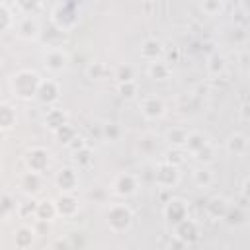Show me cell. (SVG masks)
Instances as JSON below:
<instances>
[{
	"mask_svg": "<svg viewBox=\"0 0 250 250\" xmlns=\"http://www.w3.org/2000/svg\"><path fill=\"white\" fill-rule=\"evenodd\" d=\"M55 211H57V217H62V219H74L78 215V199L74 197V193H59L55 199Z\"/></svg>",
	"mask_w": 250,
	"mask_h": 250,
	"instance_id": "obj_11",
	"label": "cell"
},
{
	"mask_svg": "<svg viewBox=\"0 0 250 250\" xmlns=\"http://www.w3.org/2000/svg\"><path fill=\"white\" fill-rule=\"evenodd\" d=\"M168 250H188V246L172 236V238H170V244H168Z\"/></svg>",
	"mask_w": 250,
	"mask_h": 250,
	"instance_id": "obj_46",
	"label": "cell"
},
{
	"mask_svg": "<svg viewBox=\"0 0 250 250\" xmlns=\"http://www.w3.org/2000/svg\"><path fill=\"white\" fill-rule=\"evenodd\" d=\"M152 180H154V184L160 189H172V188H176L180 184V168L178 166H172V164H168L164 160H160L154 166Z\"/></svg>",
	"mask_w": 250,
	"mask_h": 250,
	"instance_id": "obj_5",
	"label": "cell"
},
{
	"mask_svg": "<svg viewBox=\"0 0 250 250\" xmlns=\"http://www.w3.org/2000/svg\"><path fill=\"white\" fill-rule=\"evenodd\" d=\"M14 25V12L10 8V4L0 2V33L8 31Z\"/></svg>",
	"mask_w": 250,
	"mask_h": 250,
	"instance_id": "obj_38",
	"label": "cell"
},
{
	"mask_svg": "<svg viewBox=\"0 0 250 250\" xmlns=\"http://www.w3.org/2000/svg\"><path fill=\"white\" fill-rule=\"evenodd\" d=\"M86 145H88V143H86V139H84V137H80V135H76V137H74V141L68 145V148L74 152V150H78V148H82V146H86Z\"/></svg>",
	"mask_w": 250,
	"mask_h": 250,
	"instance_id": "obj_45",
	"label": "cell"
},
{
	"mask_svg": "<svg viewBox=\"0 0 250 250\" xmlns=\"http://www.w3.org/2000/svg\"><path fill=\"white\" fill-rule=\"evenodd\" d=\"M61 98V86L55 78H41L37 94H35V102H39L41 105H53L57 104Z\"/></svg>",
	"mask_w": 250,
	"mask_h": 250,
	"instance_id": "obj_9",
	"label": "cell"
},
{
	"mask_svg": "<svg viewBox=\"0 0 250 250\" xmlns=\"http://www.w3.org/2000/svg\"><path fill=\"white\" fill-rule=\"evenodd\" d=\"M39 82H41L39 72H35L31 68H21V70H16L12 74V78H10V90H12V94L18 100H25V102L27 100H35Z\"/></svg>",
	"mask_w": 250,
	"mask_h": 250,
	"instance_id": "obj_1",
	"label": "cell"
},
{
	"mask_svg": "<svg viewBox=\"0 0 250 250\" xmlns=\"http://www.w3.org/2000/svg\"><path fill=\"white\" fill-rule=\"evenodd\" d=\"M18 121V115H16V109L12 107V104L8 102H0V133L4 131H10Z\"/></svg>",
	"mask_w": 250,
	"mask_h": 250,
	"instance_id": "obj_26",
	"label": "cell"
},
{
	"mask_svg": "<svg viewBox=\"0 0 250 250\" xmlns=\"http://www.w3.org/2000/svg\"><path fill=\"white\" fill-rule=\"evenodd\" d=\"M199 10L205 16H221L225 12V2L223 0H203V2H199Z\"/></svg>",
	"mask_w": 250,
	"mask_h": 250,
	"instance_id": "obj_34",
	"label": "cell"
},
{
	"mask_svg": "<svg viewBox=\"0 0 250 250\" xmlns=\"http://www.w3.org/2000/svg\"><path fill=\"white\" fill-rule=\"evenodd\" d=\"M229 199L225 197V195H211L207 201H205V207H203V211H205V215L209 217V219H213V221H221L223 217H225V213H227V209H229Z\"/></svg>",
	"mask_w": 250,
	"mask_h": 250,
	"instance_id": "obj_17",
	"label": "cell"
},
{
	"mask_svg": "<svg viewBox=\"0 0 250 250\" xmlns=\"http://www.w3.org/2000/svg\"><path fill=\"white\" fill-rule=\"evenodd\" d=\"M31 229H33L35 236H43V234H47L51 230V223H47V221H33Z\"/></svg>",
	"mask_w": 250,
	"mask_h": 250,
	"instance_id": "obj_43",
	"label": "cell"
},
{
	"mask_svg": "<svg viewBox=\"0 0 250 250\" xmlns=\"http://www.w3.org/2000/svg\"><path fill=\"white\" fill-rule=\"evenodd\" d=\"M193 184L199 188V189H207L215 184V174L207 168V166H199L193 170Z\"/></svg>",
	"mask_w": 250,
	"mask_h": 250,
	"instance_id": "obj_29",
	"label": "cell"
},
{
	"mask_svg": "<svg viewBox=\"0 0 250 250\" xmlns=\"http://www.w3.org/2000/svg\"><path fill=\"white\" fill-rule=\"evenodd\" d=\"M105 223H107L111 232L121 234V232L131 229V225H133V211L125 203H113V205H109V209L105 213Z\"/></svg>",
	"mask_w": 250,
	"mask_h": 250,
	"instance_id": "obj_3",
	"label": "cell"
},
{
	"mask_svg": "<svg viewBox=\"0 0 250 250\" xmlns=\"http://www.w3.org/2000/svg\"><path fill=\"white\" fill-rule=\"evenodd\" d=\"M41 186H43V176L41 174H35V172L25 170V172H21L18 176V188L25 195H35L41 189Z\"/></svg>",
	"mask_w": 250,
	"mask_h": 250,
	"instance_id": "obj_16",
	"label": "cell"
},
{
	"mask_svg": "<svg viewBox=\"0 0 250 250\" xmlns=\"http://www.w3.org/2000/svg\"><path fill=\"white\" fill-rule=\"evenodd\" d=\"M184 154H186L184 150H180V148H172V150L168 152V156L164 158V162H168V164H172V166H178V168H180V166L184 164V160H186V158H184Z\"/></svg>",
	"mask_w": 250,
	"mask_h": 250,
	"instance_id": "obj_42",
	"label": "cell"
},
{
	"mask_svg": "<svg viewBox=\"0 0 250 250\" xmlns=\"http://www.w3.org/2000/svg\"><path fill=\"white\" fill-rule=\"evenodd\" d=\"M78 4L76 2H57L51 10V25L62 33L72 31L78 25Z\"/></svg>",
	"mask_w": 250,
	"mask_h": 250,
	"instance_id": "obj_2",
	"label": "cell"
},
{
	"mask_svg": "<svg viewBox=\"0 0 250 250\" xmlns=\"http://www.w3.org/2000/svg\"><path fill=\"white\" fill-rule=\"evenodd\" d=\"M135 148H137V152H139L141 156H152V154L156 152V148H158V139H156V135H152V133L141 135V137L137 139Z\"/></svg>",
	"mask_w": 250,
	"mask_h": 250,
	"instance_id": "obj_24",
	"label": "cell"
},
{
	"mask_svg": "<svg viewBox=\"0 0 250 250\" xmlns=\"http://www.w3.org/2000/svg\"><path fill=\"white\" fill-rule=\"evenodd\" d=\"M188 133H189V131H188L186 127H172V129L166 131V141H168V145H170L172 148L184 150L186 141H188Z\"/></svg>",
	"mask_w": 250,
	"mask_h": 250,
	"instance_id": "obj_27",
	"label": "cell"
},
{
	"mask_svg": "<svg viewBox=\"0 0 250 250\" xmlns=\"http://www.w3.org/2000/svg\"><path fill=\"white\" fill-rule=\"evenodd\" d=\"M229 62H227V57L223 53H211L207 57V62H205V68H207V74L217 78V76H223L225 70H227Z\"/></svg>",
	"mask_w": 250,
	"mask_h": 250,
	"instance_id": "obj_21",
	"label": "cell"
},
{
	"mask_svg": "<svg viewBox=\"0 0 250 250\" xmlns=\"http://www.w3.org/2000/svg\"><path fill=\"white\" fill-rule=\"evenodd\" d=\"M53 135H55V139H57V141H59L61 145L68 146V145H70V143L74 141V137H76L78 133H76V129H74V127H72L70 123H66V125H62L61 129H57V131H55Z\"/></svg>",
	"mask_w": 250,
	"mask_h": 250,
	"instance_id": "obj_35",
	"label": "cell"
},
{
	"mask_svg": "<svg viewBox=\"0 0 250 250\" xmlns=\"http://www.w3.org/2000/svg\"><path fill=\"white\" fill-rule=\"evenodd\" d=\"M172 236L176 240L184 242L189 248L191 244L199 242V238H201V225H199V221L188 217V219H184V221H180L178 225L172 227Z\"/></svg>",
	"mask_w": 250,
	"mask_h": 250,
	"instance_id": "obj_4",
	"label": "cell"
},
{
	"mask_svg": "<svg viewBox=\"0 0 250 250\" xmlns=\"http://www.w3.org/2000/svg\"><path fill=\"white\" fill-rule=\"evenodd\" d=\"M35 211H37V201L33 197L16 205V213L20 219H35Z\"/></svg>",
	"mask_w": 250,
	"mask_h": 250,
	"instance_id": "obj_33",
	"label": "cell"
},
{
	"mask_svg": "<svg viewBox=\"0 0 250 250\" xmlns=\"http://www.w3.org/2000/svg\"><path fill=\"white\" fill-rule=\"evenodd\" d=\"M162 215H164V219L168 221V225L174 227V225H178L180 221H184V219L189 217V207H188V203H186L182 197H172V199H168V201L164 203Z\"/></svg>",
	"mask_w": 250,
	"mask_h": 250,
	"instance_id": "obj_8",
	"label": "cell"
},
{
	"mask_svg": "<svg viewBox=\"0 0 250 250\" xmlns=\"http://www.w3.org/2000/svg\"><path fill=\"white\" fill-rule=\"evenodd\" d=\"M225 148L232 156H244L248 150V137L244 133H232L225 141Z\"/></svg>",
	"mask_w": 250,
	"mask_h": 250,
	"instance_id": "obj_20",
	"label": "cell"
},
{
	"mask_svg": "<svg viewBox=\"0 0 250 250\" xmlns=\"http://www.w3.org/2000/svg\"><path fill=\"white\" fill-rule=\"evenodd\" d=\"M72 154H74L72 158H74V168H76V170L90 168V166H92V162H94V150H92V146H90V145H86V146H82V148L74 150Z\"/></svg>",
	"mask_w": 250,
	"mask_h": 250,
	"instance_id": "obj_28",
	"label": "cell"
},
{
	"mask_svg": "<svg viewBox=\"0 0 250 250\" xmlns=\"http://www.w3.org/2000/svg\"><path fill=\"white\" fill-rule=\"evenodd\" d=\"M0 102H2V90H0Z\"/></svg>",
	"mask_w": 250,
	"mask_h": 250,
	"instance_id": "obj_48",
	"label": "cell"
},
{
	"mask_svg": "<svg viewBox=\"0 0 250 250\" xmlns=\"http://www.w3.org/2000/svg\"><path fill=\"white\" fill-rule=\"evenodd\" d=\"M105 74H107V66L102 61H92L86 66V76L90 80H102V78H105Z\"/></svg>",
	"mask_w": 250,
	"mask_h": 250,
	"instance_id": "obj_37",
	"label": "cell"
},
{
	"mask_svg": "<svg viewBox=\"0 0 250 250\" xmlns=\"http://www.w3.org/2000/svg\"><path fill=\"white\" fill-rule=\"evenodd\" d=\"M55 217H57V211H55L53 199L37 201V211H35V219L33 221H47V223H51Z\"/></svg>",
	"mask_w": 250,
	"mask_h": 250,
	"instance_id": "obj_30",
	"label": "cell"
},
{
	"mask_svg": "<svg viewBox=\"0 0 250 250\" xmlns=\"http://www.w3.org/2000/svg\"><path fill=\"white\" fill-rule=\"evenodd\" d=\"M43 123L51 133H55L57 129H61L62 125L68 123V113L64 109H61V107H49L45 117H43Z\"/></svg>",
	"mask_w": 250,
	"mask_h": 250,
	"instance_id": "obj_19",
	"label": "cell"
},
{
	"mask_svg": "<svg viewBox=\"0 0 250 250\" xmlns=\"http://www.w3.org/2000/svg\"><path fill=\"white\" fill-rule=\"evenodd\" d=\"M23 164H25V170L43 176L45 170H47L49 164H51L49 150H47L45 146H31V148H27L25 154H23Z\"/></svg>",
	"mask_w": 250,
	"mask_h": 250,
	"instance_id": "obj_6",
	"label": "cell"
},
{
	"mask_svg": "<svg viewBox=\"0 0 250 250\" xmlns=\"http://www.w3.org/2000/svg\"><path fill=\"white\" fill-rule=\"evenodd\" d=\"M121 133H123V129H121V125L115 123V121H107V123L102 125V137H104L105 141L115 143V141H119Z\"/></svg>",
	"mask_w": 250,
	"mask_h": 250,
	"instance_id": "obj_36",
	"label": "cell"
},
{
	"mask_svg": "<svg viewBox=\"0 0 250 250\" xmlns=\"http://www.w3.org/2000/svg\"><path fill=\"white\" fill-rule=\"evenodd\" d=\"M139 53H141V59L146 61V62L160 61L162 55H164V43L158 37H146V39H143V43L139 47Z\"/></svg>",
	"mask_w": 250,
	"mask_h": 250,
	"instance_id": "obj_15",
	"label": "cell"
},
{
	"mask_svg": "<svg viewBox=\"0 0 250 250\" xmlns=\"http://www.w3.org/2000/svg\"><path fill=\"white\" fill-rule=\"evenodd\" d=\"M117 94H119V98H123V100H135L137 94H139V86H137V82H123V84H117Z\"/></svg>",
	"mask_w": 250,
	"mask_h": 250,
	"instance_id": "obj_39",
	"label": "cell"
},
{
	"mask_svg": "<svg viewBox=\"0 0 250 250\" xmlns=\"http://www.w3.org/2000/svg\"><path fill=\"white\" fill-rule=\"evenodd\" d=\"M33 240H35V232L27 225H21V227H18L14 230V244H16V248L25 250V248H29L33 244Z\"/></svg>",
	"mask_w": 250,
	"mask_h": 250,
	"instance_id": "obj_25",
	"label": "cell"
},
{
	"mask_svg": "<svg viewBox=\"0 0 250 250\" xmlns=\"http://www.w3.org/2000/svg\"><path fill=\"white\" fill-rule=\"evenodd\" d=\"M139 109H141V115L148 121H156L160 117H164L166 113V104L162 98L158 96H145L139 100Z\"/></svg>",
	"mask_w": 250,
	"mask_h": 250,
	"instance_id": "obj_10",
	"label": "cell"
},
{
	"mask_svg": "<svg viewBox=\"0 0 250 250\" xmlns=\"http://www.w3.org/2000/svg\"><path fill=\"white\" fill-rule=\"evenodd\" d=\"M238 115H240L242 121H248V102H242V105L238 109Z\"/></svg>",
	"mask_w": 250,
	"mask_h": 250,
	"instance_id": "obj_47",
	"label": "cell"
},
{
	"mask_svg": "<svg viewBox=\"0 0 250 250\" xmlns=\"http://www.w3.org/2000/svg\"><path fill=\"white\" fill-rule=\"evenodd\" d=\"M193 158H195L197 162H201L203 166H205V164H209V162H213V160H215V148H213V145L209 143L207 146H203L199 152H195V154H193Z\"/></svg>",
	"mask_w": 250,
	"mask_h": 250,
	"instance_id": "obj_40",
	"label": "cell"
},
{
	"mask_svg": "<svg viewBox=\"0 0 250 250\" xmlns=\"http://www.w3.org/2000/svg\"><path fill=\"white\" fill-rule=\"evenodd\" d=\"M250 180L248 178H244L242 180V186H240V199H244V201H250Z\"/></svg>",
	"mask_w": 250,
	"mask_h": 250,
	"instance_id": "obj_44",
	"label": "cell"
},
{
	"mask_svg": "<svg viewBox=\"0 0 250 250\" xmlns=\"http://www.w3.org/2000/svg\"><path fill=\"white\" fill-rule=\"evenodd\" d=\"M111 193L117 195V197H131L137 193L139 189V180L135 174L131 172H121L117 174L113 180H111V186H109Z\"/></svg>",
	"mask_w": 250,
	"mask_h": 250,
	"instance_id": "obj_7",
	"label": "cell"
},
{
	"mask_svg": "<svg viewBox=\"0 0 250 250\" xmlns=\"http://www.w3.org/2000/svg\"><path fill=\"white\" fill-rule=\"evenodd\" d=\"M113 78L117 80V84H123V82H135V68L127 62H121L113 68Z\"/></svg>",
	"mask_w": 250,
	"mask_h": 250,
	"instance_id": "obj_32",
	"label": "cell"
},
{
	"mask_svg": "<svg viewBox=\"0 0 250 250\" xmlns=\"http://www.w3.org/2000/svg\"><path fill=\"white\" fill-rule=\"evenodd\" d=\"M199 104H201V100H199V96L193 94V92H186V94H182V96L178 98V109H182V111H186V113H188V111H189V113L197 111Z\"/></svg>",
	"mask_w": 250,
	"mask_h": 250,
	"instance_id": "obj_31",
	"label": "cell"
},
{
	"mask_svg": "<svg viewBox=\"0 0 250 250\" xmlns=\"http://www.w3.org/2000/svg\"><path fill=\"white\" fill-rule=\"evenodd\" d=\"M146 74H148V78H152L156 82H162V80H168L172 76V66L160 59V61H154V62L146 64Z\"/></svg>",
	"mask_w": 250,
	"mask_h": 250,
	"instance_id": "obj_22",
	"label": "cell"
},
{
	"mask_svg": "<svg viewBox=\"0 0 250 250\" xmlns=\"http://www.w3.org/2000/svg\"><path fill=\"white\" fill-rule=\"evenodd\" d=\"M16 33L25 41H37L41 35V25L35 16H21L16 21Z\"/></svg>",
	"mask_w": 250,
	"mask_h": 250,
	"instance_id": "obj_13",
	"label": "cell"
},
{
	"mask_svg": "<svg viewBox=\"0 0 250 250\" xmlns=\"http://www.w3.org/2000/svg\"><path fill=\"white\" fill-rule=\"evenodd\" d=\"M209 145V139H207V135H203L201 131H189L188 133V141H186V146H184V152H188V154H195V152H199L203 146H207Z\"/></svg>",
	"mask_w": 250,
	"mask_h": 250,
	"instance_id": "obj_23",
	"label": "cell"
},
{
	"mask_svg": "<svg viewBox=\"0 0 250 250\" xmlns=\"http://www.w3.org/2000/svg\"><path fill=\"white\" fill-rule=\"evenodd\" d=\"M16 211V205H14V201H12V197L10 195H2L0 197V221L2 219H6L10 213H14Z\"/></svg>",
	"mask_w": 250,
	"mask_h": 250,
	"instance_id": "obj_41",
	"label": "cell"
},
{
	"mask_svg": "<svg viewBox=\"0 0 250 250\" xmlns=\"http://www.w3.org/2000/svg\"><path fill=\"white\" fill-rule=\"evenodd\" d=\"M55 186L61 193H72L78 186V170L74 166H62L55 174Z\"/></svg>",
	"mask_w": 250,
	"mask_h": 250,
	"instance_id": "obj_12",
	"label": "cell"
},
{
	"mask_svg": "<svg viewBox=\"0 0 250 250\" xmlns=\"http://www.w3.org/2000/svg\"><path fill=\"white\" fill-rule=\"evenodd\" d=\"M68 64V55L62 47H51L45 51L43 55V66L49 70V72H61L64 70Z\"/></svg>",
	"mask_w": 250,
	"mask_h": 250,
	"instance_id": "obj_14",
	"label": "cell"
},
{
	"mask_svg": "<svg viewBox=\"0 0 250 250\" xmlns=\"http://www.w3.org/2000/svg\"><path fill=\"white\" fill-rule=\"evenodd\" d=\"M221 221L225 225L232 227V229L244 227L248 223V207H242L238 203H229V209H227V213H225V217Z\"/></svg>",
	"mask_w": 250,
	"mask_h": 250,
	"instance_id": "obj_18",
	"label": "cell"
}]
</instances>
